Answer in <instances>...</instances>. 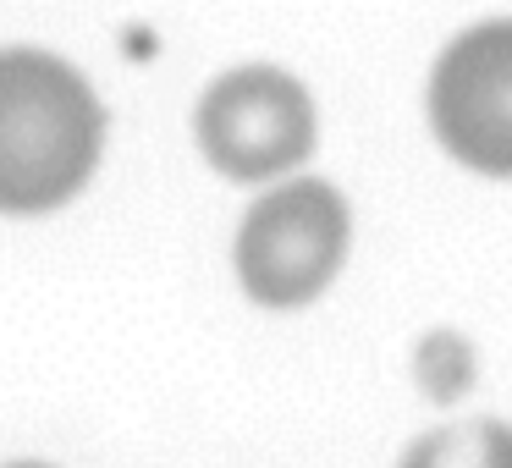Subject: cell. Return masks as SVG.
<instances>
[{
    "instance_id": "5b68a950",
    "label": "cell",
    "mask_w": 512,
    "mask_h": 468,
    "mask_svg": "<svg viewBox=\"0 0 512 468\" xmlns=\"http://www.w3.org/2000/svg\"><path fill=\"white\" fill-rule=\"evenodd\" d=\"M402 468H512V424L501 419H457L419 435Z\"/></svg>"
},
{
    "instance_id": "7a4b0ae2",
    "label": "cell",
    "mask_w": 512,
    "mask_h": 468,
    "mask_svg": "<svg viewBox=\"0 0 512 468\" xmlns=\"http://www.w3.org/2000/svg\"><path fill=\"white\" fill-rule=\"evenodd\" d=\"M347 199L320 177H298L248 204L237 226V281L265 309H298L320 298L347 259Z\"/></svg>"
},
{
    "instance_id": "8992f818",
    "label": "cell",
    "mask_w": 512,
    "mask_h": 468,
    "mask_svg": "<svg viewBox=\"0 0 512 468\" xmlns=\"http://www.w3.org/2000/svg\"><path fill=\"white\" fill-rule=\"evenodd\" d=\"M12 468H45V463H12Z\"/></svg>"
},
{
    "instance_id": "6da1fadb",
    "label": "cell",
    "mask_w": 512,
    "mask_h": 468,
    "mask_svg": "<svg viewBox=\"0 0 512 468\" xmlns=\"http://www.w3.org/2000/svg\"><path fill=\"white\" fill-rule=\"evenodd\" d=\"M105 105L78 67L50 50H0V210L39 215L94 177Z\"/></svg>"
},
{
    "instance_id": "277c9868",
    "label": "cell",
    "mask_w": 512,
    "mask_h": 468,
    "mask_svg": "<svg viewBox=\"0 0 512 468\" xmlns=\"http://www.w3.org/2000/svg\"><path fill=\"white\" fill-rule=\"evenodd\" d=\"M430 127L452 160L512 177V23H479L430 72Z\"/></svg>"
},
{
    "instance_id": "3957f363",
    "label": "cell",
    "mask_w": 512,
    "mask_h": 468,
    "mask_svg": "<svg viewBox=\"0 0 512 468\" xmlns=\"http://www.w3.org/2000/svg\"><path fill=\"white\" fill-rule=\"evenodd\" d=\"M193 138L221 177L270 182L298 160H309L314 100L281 67H232L204 89L193 111Z\"/></svg>"
}]
</instances>
